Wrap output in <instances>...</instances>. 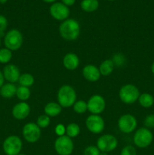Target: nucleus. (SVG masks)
I'll return each instance as SVG.
<instances>
[{"label": "nucleus", "instance_id": "f257e3e1", "mask_svg": "<svg viewBox=\"0 0 154 155\" xmlns=\"http://www.w3.org/2000/svg\"><path fill=\"white\" fill-rule=\"evenodd\" d=\"M59 33L61 37L65 40H75L79 36L80 25L75 20L66 19L63 21L60 25Z\"/></svg>", "mask_w": 154, "mask_h": 155}, {"label": "nucleus", "instance_id": "f03ea898", "mask_svg": "<svg viewBox=\"0 0 154 155\" xmlns=\"http://www.w3.org/2000/svg\"><path fill=\"white\" fill-rule=\"evenodd\" d=\"M57 103L62 107H70L76 101L75 90L69 85H63L57 92Z\"/></svg>", "mask_w": 154, "mask_h": 155}, {"label": "nucleus", "instance_id": "7ed1b4c3", "mask_svg": "<svg viewBox=\"0 0 154 155\" xmlns=\"http://www.w3.org/2000/svg\"><path fill=\"white\" fill-rule=\"evenodd\" d=\"M23 42H24V38L22 33L17 29H11L5 35V46L11 51L20 49L22 46Z\"/></svg>", "mask_w": 154, "mask_h": 155}, {"label": "nucleus", "instance_id": "20e7f679", "mask_svg": "<svg viewBox=\"0 0 154 155\" xmlns=\"http://www.w3.org/2000/svg\"><path fill=\"white\" fill-rule=\"evenodd\" d=\"M138 88L133 84H125L119 90V96L121 101L127 104H131L138 101L140 96Z\"/></svg>", "mask_w": 154, "mask_h": 155}, {"label": "nucleus", "instance_id": "39448f33", "mask_svg": "<svg viewBox=\"0 0 154 155\" xmlns=\"http://www.w3.org/2000/svg\"><path fill=\"white\" fill-rule=\"evenodd\" d=\"M153 140V135L150 130L146 127H141L136 130L133 137L134 144L140 148H147Z\"/></svg>", "mask_w": 154, "mask_h": 155}, {"label": "nucleus", "instance_id": "423d86ee", "mask_svg": "<svg viewBox=\"0 0 154 155\" xmlns=\"http://www.w3.org/2000/svg\"><path fill=\"white\" fill-rule=\"evenodd\" d=\"M22 148V140L17 136H8L2 144L3 151L6 155H18Z\"/></svg>", "mask_w": 154, "mask_h": 155}, {"label": "nucleus", "instance_id": "0eeeda50", "mask_svg": "<svg viewBox=\"0 0 154 155\" xmlns=\"http://www.w3.org/2000/svg\"><path fill=\"white\" fill-rule=\"evenodd\" d=\"M74 149L72 139L67 136L57 137L54 142V150L58 155H70Z\"/></svg>", "mask_w": 154, "mask_h": 155}, {"label": "nucleus", "instance_id": "6e6552de", "mask_svg": "<svg viewBox=\"0 0 154 155\" xmlns=\"http://www.w3.org/2000/svg\"><path fill=\"white\" fill-rule=\"evenodd\" d=\"M117 146L118 140L113 135H103L97 141V147L101 152H111L114 151Z\"/></svg>", "mask_w": 154, "mask_h": 155}, {"label": "nucleus", "instance_id": "1a4fd4ad", "mask_svg": "<svg viewBox=\"0 0 154 155\" xmlns=\"http://www.w3.org/2000/svg\"><path fill=\"white\" fill-rule=\"evenodd\" d=\"M137 120L133 115L126 114L119 117L118 120V127L122 133L129 134L137 129Z\"/></svg>", "mask_w": 154, "mask_h": 155}, {"label": "nucleus", "instance_id": "9d476101", "mask_svg": "<svg viewBox=\"0 0 154 155\" xmlns=\"http://www.w3.org/2000/svg\"><path fill=\"white\" fill-rule=\"evenodd\" d=\"M22 134L24 139L30 143H35L41 138V129L35 123H28L23 127Z\"/></svg>", "mask_w": 154, "mask_h": 155}, {"label": "nucleus", "instance_id": "9b49d317", "mask_svg": "<svg viewBox=\"0 0 154 155\" xmlns=\"http://www.w3.org/2000/svg\"><path fill=\"white\" fill-rule=\"evenodd\" d=\"M85 125L88 130L94 134H100L105 127L104 119L100 115L91 114L85 120Z\"/></svg>", "mask_w": 154, "mask_h": 155}, {"label": "nucleus", "instance_id": "f8f14e48", "mask_svg": "<svg viewBox=\"0 0 154 155\" xmlns=\"http://www.w3.org/2000/svg\"><path fill=\"white\" fill-rule=\"evenodd\" d=\"M87 105L88 110L91 114L99 115L105 109L106 101L101 95H94L87 101Z\"/></svg>", "mask_w": 154, "mask_h": 155}, {"label": "nucleus", "instance_id": "ddd939ff", "mask_svg": "<svg viewBox=\"0 0 154 155\" xmlns=\"http://www.w3.org/2000/svg\"><path fill=\"white\" fill-rule=\"evenodd\" d=\"M51 17L57 21H65L69 15V9L62 2L53 3L50 7Z\"/></svg>", "mask_w": 154, "mask_h": 155}, {"label": "nucleus", "instance_id": "4468645a", "mask_svg": "<svg viewBox=\"0 0 154 155\" xmlns=\"http://www.w3.org/2000/svg\"><path fill=\"white\" fill-rule=\"evenodd\" d=\"M11 113L12 116L16 120H24L30 115V106L25 101H21L14 106Z\"/></svg>", "mask_w": 154, "mask_h": 155}, {"label": "nucleus", "instance_id": "2eb2a0df", "mask_svg": "<svg viewBox=\"0 0 154 155\" xmlns=\"http://www.w3.org/2000/svg\"><path fill=\"white\" fill-rule=\"evenodd\" d=\"M2 73L5 80L11 83H14L18 82L21 75L19 68L16 65L12 64L5 66V68H3Z\"/></svg>", "mask_w": 154, "mask_h": 155}, {"label": "nucleus", "instance_id": "dca6fc26", "mask_svg": "<svg viewBox=\"0 0 154 155\" xmlns=\"http://www.w3.org/2000/svg\"><path fill=\"white\" fill-rule=\"evenodd\" d=\"M82 76L89 82H96L101 78L99 68L94 64H87L83 68Z\"/></svg>", "mask_w": 154, "mask_h": 155}, {"label": "nucleus", "instance_id": "f3484780", "mask_svg": "<svg viewBox=\"0 0 154 155\" xmlns=\"http://www.w3.org/2000/svg\"><path fill=\"white\" fill-rule=\"evenodd\" d=\"M63 64L66 69L69 71H74L79 65V58L74 53H67L63 58Z\"/></svg>", "mask_w": 154, "mask_h": 155}, {"label": "nucleus", "instance_id": "a211bd4d", "mask_svg": "<svg viewBox=\"0 0 154 155\" xmlns=\"http://www.w3.org/2000/svg\"><path fill=\"white\" fill-rule=\"evenodd\" d=\"M61 106L57 102H54V101L48 102L44 107L45 114H46L49 117H54L58 116L61 113Z\"/></svg>", "mask_w": 154, "mask_h": 155}, {"label": "nucleus", "instance_id": "6ab92c4d", "mask_svg": "<svg viewBox=\"0 0 154 155\" xmlns=\"http://www.w3.org/2000/svg\"><path fill=\"white\" fill-rule=\"evenodd\" d=\"M17 89L18 88L14 83H4L0 88V95L5 98H11L16 95Z\"/></svg>", "mask_w": 154, "mask_h": 155}, {"label": "nucleus", "instance_id": "aec40b11", "mask_svg": "<svg viewBox=\"0 0 154 155\" xmlns=\"http://www.w3.org/2000/svg\"><path fill=\"white\" fill-rule=\"evenodd\" d=\"M114 63L111 59H107V60L104 61L98 68L101 75L104 76V77L110 75L114 70Z\"/></svg>", "mask_w": 154, "mask_h": 155}, {"label": "nucleus", "instance_id": "412c9836", "mask_svg": "<svg viewBox=\"0 0 154 155\" xmlns=\"http://www.w3.org/2000/svg\"><path fill=\"white\" fill-rule=\"evenodd\" d=\"M138 102L141 107L144 108H149L153 105L154 98L149 93L140 94L138 98Z\"/></svg>", "mask_w": 154, "mask_h": 155}, {"label": "nucleus", "instance_id": "4be33fe9", "mask_svg": "<svg viewBox=\"0 0 154 155\" xmlns=\"http://www.w3.org/2000/svg\"><path fill=\"white\" fill-rule=\"evenodd\" d=\"M99 7L98 0H82L81 2V8L85 12H94Z\"/></svg>", "mask_w": 154, "mask_h": 155}, {"label": "nucleus", "instance_id": "5701e85b", "mask_svg": "<svg viewBox=\"0 0 154 155\" xmlns=\"http://www.w3.org/2000/svg\"><path fill=\"white\" fill-rule=\"evenodd\" d=\"M18 83H19V84L21 86L30 88V86H32L34 84L35 78L32 74L25 73V74H21L19 78V80H18Z\"/></svg>", "mask_w": 154, "mask_h": 155}, {"label": "nucleus", "instance_id": "b1692460", "mask_svg": "<svg viewBox=\"0 0 154 155\" xmlns=\"http://www.w3.org/2000/svg\"><path fill=\"white\" fill-rule=\"evenodd\" d=\"M80 133L79 126L75 123H71L66 127V136L69 138H75Z\"/></svg>", "mask_w": 154, "mask_h": 155}, {"label": "nucleus", "instance_id": "393cba45", "mask_svg": "<svg viewBox=\"0 0 154 155\" xmlns=\"http://www.w3.org/2000/svg\"><path fill=\"white\" fill-rule=\"evenodd\" d=\"M16 96L21 101H26L28 100L30 97V88L24 87V86H19L17 89Z\"/></svg>", "mask_w": 154, "mask_h": 155}, {"label": "nucleus", "instance_id": "a878e982", "mask_svg": "<svg viewBox=\"0 0 154 155\" xmlns=\"http://www.w3.org/2000/svg\"><path fill=\"white\" fill-rule=\"evenodd\" d=\"M12 58V51L7 48H0V64L9 63Z\"/></svg>", "mask_w": 154, "mask_h": 155}, {"label": "nucleus", "instance_id": "bb28decb", "mask_svg": "<svg viewBox=\"0 0 154 155\" xmlns=\"http://www.w3.org/2000/svg\"><path fill=\"white\" fill-rule=\"evenodd\" d=\"M73 107L74 111L79 114H82L85 113L88 110V105L87 102L83 100H78L75 102V104L72 105Z\"/></svg>", "mask_w": 154, "mask_h": 155}, {"label": "nucleus", "instance_id": "cd10ccee", "mask_svg": "<svg viewBox=\"0 0 154 155\" xmlns=\"http://www.w3.org/2000/svg\"><path fill=\"white\" fill-rule=\"evenodd\" d=\"M50 122H51V120L49 117L47 116L46 114H42L38 117L36 124L40 129H45L49 126Z\"/></svg>", "mask_w": 154, "mask_h": 155}, {"label": "nucleus", "instance_id": "c85d7f7f", "mask_svg": "<svg viewBox=\"0 0 154 155\" xmlns=\"http://www.w3.org/2000/svg\"><path fill=\"white\" fill-rule=\"evenodd\" d=\"M101 151L98 148L97 146L90 145L85 148V149L83 151V155H100Z\"/></svg>", "mask_w": 154, "mask_h": 155}, {"label": "nucleus", "instance_id": "c756f323", "mask_svg": "<svg viewBox=\"0 0 154 155\" xmlns=\"http://www.w3.org/2000/svg\"><path fill=\"white\" fill-rule=\"evenodd\" d=\"M120 155H137V151L132 145H126L122 149Z\"/></svg>", "mask_w": 154, "mask_h": 155}, {"label": "nucleus", "instance_id": "7c9ffc66", "mask_svg": "<svg viewBox=\"0 0 154 155\" xmlns=\"http://www.w3.org/2000/svg\"><path fill=\"white\" fill-rule=\"evenodd\" d=\"M144 127L147 129H153L154 128V114H149L145 117L143 120Z\"/></svg>", "mask_w": 154, "mask_h": 155}, {"label": "nucleus", "instance_id": "2f4dec72", "mask_svg": "<svg viewBox=\"0 0 154 155\" xmlns=\"http://www.w3.org/2000/svg\"><path fill=\"white\" fill-rule=\"evenodd\" d=\"M8 27V20L3 15H0V36L1 34H3L5 30Z\"/></svg>", "mask_w": 154, "mask_h": 155}, {"label": "nucleus", "instance_id": "473e14b6", "mask_svg": "<svg viewBox=\"0 0 154 155\" xmlns=\"http://www.w3.org/2000/svg\"><path fill=\"white\" fill-rule=\"evenodd\" d=\"M54 131H55L56 135L58 137L65 136V133H66V127L63 124H57L56 126L55 129H54Z\"/></svg>", "mask_w": 154, "mask_h": 155}, {"label": "nucleus", "instance_id": "72a5a7b5", "mask_svg": "<svg viewBox=\"0 0 154 155\" xmlns=\"http://www.w3.org/2000/svg\"><path fill=\"white\" fill-rule=\"evenodd\" d=\"M62 3L64 4L66 6H72L75 4V0H61Z\"/></svg>", "mask_w": 154, "mask_h": 155}, {"label": "nucleus", "instance_id": "f704fd0d", "mask_svg": "<svg viewBox=\"0 0 154 155\" xmlns=\"http://www.w3.org/2000/svg\"><path fill=\"white\" fill-rule=\"evenodd\" d=\"M5 80V77H4V75H3L2 71H0V88L4 85Z\"/></svg>", "mask_w": 154, "mask_h": 155}, {"label": "nucleus", "instance_id": "c9c22d12", "mask_svg": "<svg viewBox=\"0 0 154 155\" xmlns=\"http://www.w3.org/2000/svg\"><path fill=\"white\" fill-rule=\"evenodd\" d=\"M42 1H44L45 2L47 3H53L54 2H56V0H42Z\"/></svg>", "mask_w": 154, "mask_h": 155}, {"label": "nucleus", "instance_id": "e433bc0d", "mask_svg": "<svg viewBox=\"0 0 154 155\" xmlns=\"http://www.w3.org/2000/svg\"><path fill=\"white\" fill-rule=\"evenodd\" d=\"M151 72H152V74L154 75V61L152 62V65H151Z\"/></svg>", "mask_w": 154, "mask_h": 155}, {"label": "nucleus", "instance_id": "4c0bfd02", "mask_svg": "<svg viewBox=\"0 0 154 155\" xmlns=\"http://www.w3.org/2000/svg\"><path fill=\"white\" fill-rule=\"evenodd\" d=\"M8 2V0H0V3H2V4H5V3H6Z\"/></svg>", "mask_w": 154, "mask_h": 155}, {"label": "nucleus", "instance_id": "58836bf2", "mask_svg": "<svg viewBox=\"0 0 154 155\" xmlns=\"http://www.w3.org/2000/svg\"><path fill=\"white\" fill-rule=\"evenodd\" d=\"M100 155H107V153L106 152H101V154Z\"/></svg>", "mask_w": 154, "mask_h": 155}, {"label": "nucleus", "instance_id": "ea45409f", "mask_svg": "<svg viewBox=\"0 0 154 155\" xmlns=\"http://www.w3.org/2000/svg\"><path fill=\"white\" fill-rule=\"evenodd\" d=\"M0 47H1V36H0Z\"/></svg>", "mask_w": 154, "mask_h": 155}, {"label": "nucleus", "instance_id": "a19ab883", "mask_svg": "<svg viewBox=\"0 0 154 155\" xmlns=\"http://www.w3.org/2000/svg\"><path fill=\"white\" fill-rule=\"evenodd\" d=\"M18 155H26V154H19Z\"/></svg>", "mask_w": 154, "mask_h": 155}, {"label": "nucleus", "instance_id": "79ce46f5", "mask_svg": "<svg viewBox=\"0 0 154 155\" xmlns=\"http://www.w3.org/2000/svg\"><path fill=\"white\" fill-rule=\"evenodd\" d=\"M108 1H115V0H108Z\"/></svg>", "mask_w": 154, "mask_h": 155}]
</instances>
